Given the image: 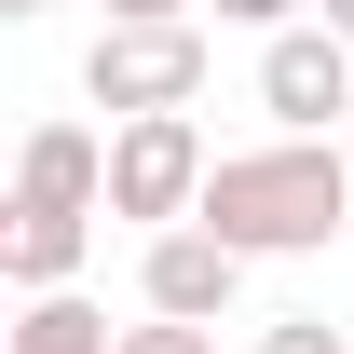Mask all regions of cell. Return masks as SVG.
<instances>
[{"instance_id":"obj_1","label":"cell","mask_w":354,"mask_h":354,"mask_svg":"<svg viewBox=\"0 0 354 354\" xmlns=\"http://www.w3.org/2000/svg\"><path fill=\"white\" fill-rule=\"evenodd\" d=\"M191 218L218 232V245H245V259H300V245H327V232L354 218V164L327 150V136L218 150V177H205V205H191Z\"/></svg>"},{"instance_id":"obj_2","label":"cell","mask_w":354,"mask_h":354,"mask_svg":"<svg viewBox=\"0 0 354 354\" xmlns=\"http://www.w3.org/2000/svg\"><path fill=\"white\" fill-rule=\"evenodd\" d=\"M205 177H218V150H205L191 109H136V123H109V218L177 232L191 205H205Z\"/></svg>"},{"instance_id":"obj_3","label":"cell","mask_w":354,"mask_h":354,"mask_svg":"<svg viewBox=\"0 0 354 354\" xmlns=\"http://www.w3.org/2000/svg\"><path fill=\"white\" fill-rule=\"evenodd\" d=\"M82 95L109 109V123H136V109H191V95H205V28H191V14H177V28H95Z\"/></svg>"},{"instance_id":"obj_4","label":"cell","mask_w":354,"mask_h":354,"mask_svg":"<svg viewBox=\"0 0 354 354\" xmlns=\"http://www.w3.org/2000/svg\"><path fill=\"white\" fill-rule=\"evenodd\" d=\"M259 109H272L286 136H327V123L354 109V41L327 28V14H300V28L259 41Z\"/></svg>"},{"instance_id":"obj_5","label":"cell","mask_w":354,"mask_h":354,"mask_svg":"<svg viewBox=\"0 0 354 354\" xmlns=\"http://www.w3.org/2000/svg\"><path fill=\"white\" fill-rule=\"evenodd\" d=\"M232 286H245V245H218L205 218H177V232H150V245H136V300H150V313L218 327V313H232Z\"/></svg>"},{"instance_id":"obj_6","label":"cell","mask_w":354,"mask_h":354,"mask_svg":"<svg viewBox=\"0 0 354 354\" xmlns=\"http://www.w3.org/2000/svg\"><path fill=\"white\" fill-rule=\"evenodd\" d=\"M14 205H41V218H109V136L95 123H28Z\"/></svg>"},{"instance_id":"obj_7","label":"cell","mask_w":354,"mask_h":354,"mask_svg":"<svg viewBox=\"0 0 354 354\" xmlns=\"http://www.w3.org/2000/svg\"><path fill=\"white\" fill-rule=\"evenodd\" d=\"M82 245H95V218H41V205H14V218H0V272H14L28 300H55V286L82 272Z\"/></svg>"},{"instance_id":"obj_8","label":"cell","mask_w":354,"mask_h":354,"mask_svg":"<svg viewBox=\"0 0 354 354\" xmlns=\"http://www.w3.org/2000/svg\"><path fill=\"white\" fill-rule=\"evenodd\" d=\"M0 354H123V341H109V313H95V300H68V286H55V300L14 313V341H0Z\"/></svg>"},{"instance_id":"obj_9","label":"cell","mask_w":354,"mask_h":354,"mask_svg":"<svg viewBox=\"0 0 354 354\" xmlns=\"http://www.w3.org/2000/svg\"><path fill=\"white\" fill-rule=\"evenodd\" d=\"M123 354H218V327H191V313H150V327H123Z\"/></svg>"},{"instance_id":"obj_10","label":"cell","mask_w":354,"mask_h":354,"mask_svg":"<svg viewBox=\"0 0 354 354\" xmlns=\"http://www.w3.org/2000/svg\"><path fill=\"white\" fill-rule=\"evenodd\" d=\"M259 354H354V341L327 327V313H272V327H259Z\"/></svg>"},{"instance_id":"obj_11","label":"cell","mask_w":354,"mask_h":354,"mask_svg":"<svg viewBox=\"0 0 354 354\" xmlns=\"http://www.w3.org/2000/svg\"><path fill=\"white\" fill-rule=\"evenodd\" d=\"M218 28H259L272 41V28H300V0H218Z\"/></svg>"},{"instance_id":"obj_12","label":"cell","mask_w":354,"mask_h":354,"mask_svg":"<svg viewBox=\"0 0 354 354\" xmlns=\"http://www.w3.org/2000/svg\"><path fill=\"white\" fill-rule=\"evenodd\" d=\"M191 0H109V28H177Z\"/></svg>"},{"instance_id":"obj_13","label":"cell","mask_w":354,"mask_h":354,"mask_svg":"<svg viewBox=\"0 0 354 354\" xmlns=\"http://www.w3.org/2000/svg\"><path fill=\"white\" fill-rule=\"evenodd\" d=\"M313 14H327V28H341V41H354V0H313Z\"/></svg>"},{"instance_id":"obj_14","label":"cell","mask_w":354,"mask_h":354,"mask_svg":"<svg viewBox=\"0 0 354 354\" xmlns=\"http://www.w3.org/2000/svg\"><path fill=\"white\" fill-rule=\"evenodd\" d=\"M0 14H55V0H0Z\"/></svg>"}]
</instances>
